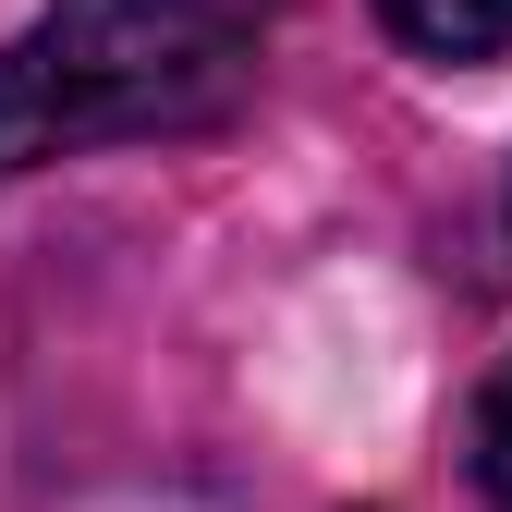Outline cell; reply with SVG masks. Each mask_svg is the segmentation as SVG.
Instances as JSON below:
<instances>
[{"mask_svg": "<svg viewBox=\"0 0 512 512\" xmlns=\"http://www.w3.org/2000/svg\"><path fill=\"white\" fill-rule=\"evenodd\" d=\"M269 13L281 0H49L0 49V171L220 122L256 86Z\"/></svg>", "mask_w": 512, "mask_h": 512, "instance_id": "cell-1", "label": "cell"}, {"mask_svg": "<svg viewBox=\"0 0 512 512\" xmlns=\"http://www.w3.org/2000/svg\"><path fill=\"white\" fill-rule=\"evenodd\" d=\"M378 25L427 61H500L512 49V0H378Z\"/></svg>", "mask_w": 512, "mask_h": 512, "instance_id": "cell-2", "label": "cell"}, {"mask_svg": "<svg viewBox=\"0 0 512 512\" xmlns=\"http://www.w3.org/2000/svg\"><path fill=\"white\" fill-rule=\"evenodd\" d=\"M476 488L512 512V354L488 366V391H476Z\"/></svg>", "mask_w": 512, "mask_h": 512, "instance_id": "cell-3", "label": "cell"}]
</instances>
